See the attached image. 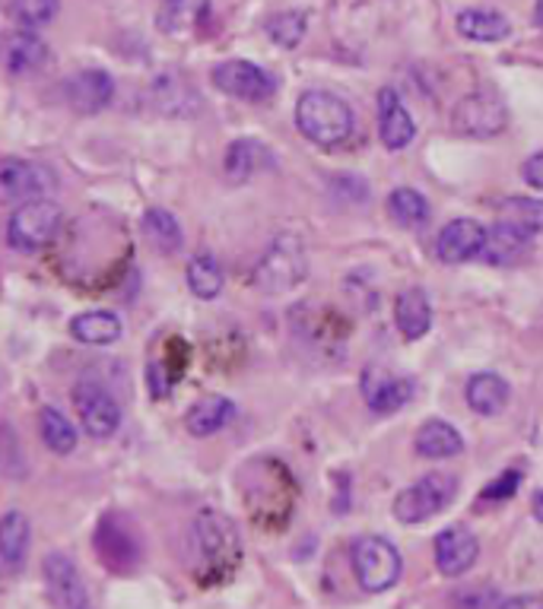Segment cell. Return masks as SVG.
I'll return each instance as SVG.
<instances>
[{
	"label": "cell",
	"instance_id": "obj_6",
	"mask_svg": "<svg viewBox=\"0 0 543 609\" xmlns=\"http://www.w3.org/2000/svg\"><path fill=\"white\" fill-rule=\"evenodd\" d=\"M211 80L219 93L242 102H264L277 93V80L252 61H223L213 68Z\"/></svg>",
	"mask_w": 543,
	"mask_h": 609
},
{
	"label": "cell",
	"instance_id": "obj_33",
	"mask_svg": "<svg viewBox=\"0 0 543 609\" xmlns=\"http://www.w3.org/2000/svg\"><path fill=\"white\" fill-rule=\"evenodd\" d=\"M502 219H512L531 233H541L543 229V200L534 197H509L502 204Z\"/></svg>",
	"mask_w": 543,
	"mask_h": 609
},
{
	"label": "cell",
	"instance_id": "obj_32",
	"mask_svg": "<svg viewBox=\"0 0 543 609\" xmlns=\"http://www.w3.org/2000/svg\"><path fill=\"white\" fill-rule=\"evenodd\" d=\"M61 0H10V17L23 29H39L58 17Z\"/></svg>",
	"mask_w": 543,
	"mask_h": 609
},
{
	"label": "cell",
	"instance_id": "obj_22",
	"mask_svg": "<svg viewBox=\"0 0 543 609\" xmlns=\"http://www.w3.org/2000/svg\"><path fill=\"white\" fill-rule=\"evenodd\" d=\"M509 400H512V391H509L505 378L483 372V375H473L468 381V403L480 416H499L509 406Z\"/></svg>",
	"mask_w": 543,
	"mask_h": 609
},
{
	"label": "cell",
	"instance_id": "obj_18",
	"mask_svg": "<svg viewBox=\"0 0 543 609\" xmlns=\"http://www.w3.org/2000/svg\"><path fill=\"white\" fill-rule=\"evenodd\" d=\"M48 61V45L32 32V29H17L7 39V51H3V64L10 76H29V73L42 71Z\"/></svg>",
	"mask_w": 543,
	"mask_h": 609
},
{
	"label": "cell",
	"instance_id": "obj_27",
	"mask_svg": "<svg viewBox=\"0 0 543 609\" xmlns=\"http://www.w3.org/2000/svg\"><path fill=\"white\" fill-rule=\"evenodd\" d=\"M121 321L112 311H86L71 321V333L86 347H109L121 337Z\"/></svg>",
	"mask_w": 543,
	"mask_h": 609
},
{
	"label": "cell",
	"instance_id": "obj_9",
	"mask_svg": "<svg viewBox=\"0 0 543 609\" xmlns=\"http://www.w3.org/2000/svg\"><path fill=\"white\" fill-rule=\"evenodd\" d=\"M95 553L112 571L124 575V571H134L137 562H141V539L134 537V530L127 527L124 517L109 515L105 520H99Z\"/></svg>",
	"mask_w": 543,
	"mask_h": 609
},
{
	"label": "cell",
	"instance_id": "obj_26",
	"mask_svg": "<svg viewBox=\"0 0 543 609\" xmlns=\"http://www.w3.org/2000/svg\"><path fill=\"white\" fill-rule=\"evenodd\" d=\"M454 25L471 42H502L512 32V23L496 10H464V13H458Z\"/></svg>",
	"mask_w": 543,
	"mask_h": 609
},
{
	"label": "cell",
	"instance_id": "obj_14",
	"mask_svg": "<svg viewBox=\"0 0 543 609\" xmlns=\"http://www.w3.org/2000/svg\"><path fill=\"white\" fill-rule=\"evenodd\" d=\"M486 233L490 229H483L477 219H454L439 233L436 255L442 264H464V260L480 258L486 245Z\"/></svg>",
	"mask_w": 543,
	"mask_h": 609
},
{
	"label": "cell",
	"instance_id": "obj_1",
	"mask_svg": "<svg viewBox=\"0 0 543 609\" xmlns=\"http://www.w3.org/2000/svg\"><path fill=\"white\" fill-rule=\"evenodd\" d=\"M296 124L318 146H337L354 134V112L344 99L325 93V90H311L299 99L296 105Z\"/></svg>",
	"mask_w": 543,
	"mask_h": 609
},
{
	"label": "cell",
	"instance_id": "obj_25",
	"mask_svg": "<svg viewBox=\"0 0 543 609\" xmlns=\"http://www.w3.org/2000/svg\"><path fill=\"white\" fill-rule=\"evenodd\" d=\"M461 451H464V438L451 422L429 420L417 432V454H423V457L439 461V457H454Z\"/></svg>",
	"mask_w": 543,
	"mask_h": 609
},
{
	"label": "cell",
	"instance_id": "obj_38",
	"mask_svg": "<svg viewBox=\"0 0 543 609\" xmlns=\"http://www.w3.org/2000/svg\"><path fill=\"white\" fill-rule=\"evenodd\" d=\"M496 609H543V593H521L512 600H502Z\"/></svg>",
	"mask_w": 543,
	"mask_h": 609
},
{
	"label": "cell",
	"instance_id": "obj_30",
	"mask_svg": "<svg viewBox=\"0 0 543 609\" xmlns=\"http://www.w3.org/2000/svg\"><path fill=\"white\" fill-rule=\"evenodd\" d=\"M39 429H42V442H45L54 454H71L73 447H76V429H73V422L68 420L61 410L45 406V410L39 413Z\"/></svg>",
	"mask_w": 543,
	"mask_h": 609
},
{
	"label": "cell",
	"instance_id": "obj_11",
	"mask_svg": "<svg viewBox=\"0 0 543 609\" xmlns=\"http://www.w3.org/2000/svg\"><path fill=\"white\" fill-rule=\"evenodd\" d=\"M359 388H362V398L366 403L376 410V413H398L401 406H407L417 388L413 381L398 378L391 369H381V365H366L362 378H359Z\"/></svg>",
	"mask_w": 543,
	"mask_h": 609
},
{
	"label": "cell",
	"instance_id": "obj_3",
	"mask_svg": "<svg viewBox=\"0 0 543 609\" xmlns=\"http://www.w3.org/2000/svg\"><path fill=\"white\" fill-rule=\"evenodd\" d=\"M61 207L51 200H25L7 223V238L17 251H42L61 233Z\"/></svg>",
	"mask_w": 543,
	"mask_h": 609
},
{
	"label": "cell",
	"instance_id": "obj_24",
	"mask_svg": "<svg viewBox=\"0 0 543 609\" xmlns=\"http://www.w3.org/2000/svg\"><path fill=\"white\" fill-rule=\"evenodd\" d=\"M395 318H398V328L407 340H420L432 324V308H429L423 289H417V286L403 289L395 302Z\"/></svg>",
	"mask_w": 543,
	"mask_h": 609
},
{
	"label": "cell",
	"instance_id": "obj_34",
	"mask_svg": "<svg viewBox=\"0 0 543 609\" xmlns=\"http://www.w3.org/2000/svg\"><path fill=\"white\" fill-rule=\"evenodd\" d=\"M267 32H270V39H274L277 45L296 48L303 42V35H306V17L296 13V10H286V13L274 17V20L267 23Z\"/></svg>",
	"mask_w": 543,
	"mask_h": 609
},
{
	"label": "cell",
	"instance_id": "obj_40",
	"mask_svg": "<svg viewBox=\"0 0 543 609\" xmlns=\"http://www.w3.org/2000/svg\"><path fill=\"white\" fill-rule=\"evenodd\" d=\"M534 23L543 29V0H537V7H534Z\"/></svg>",
	"mask_w": 543,
	"mask_h": 609
},
{
	"label": "cell",
	"instance_id": "obj_5",
	"mask_svg": "<svg viewBox=\"0 0 543 609\" xmlns=\"http://www.w3.org/2000/svg\"><path fill=\"white\" fill-rule=\"evenodd\" d=\"M306 273L308 258L303 241H299L296 235H280V238L270 245V251L260 258L255 280H258L260 289H267V292H280V289H293L296 282H303Z\"/></svg>",
	"mask_w": 543,
	"mask_h": 609
},
{
	"label": "cell",
	"instance_id": "obj_12",
	"mask_svg": "<svg viewBox=\"0 0 543 609\" xmlns=\"http://www.w3.org/2000/svg\"><path fill=\"white\" fill-rule=\"evenodd\" d=\"M197 546H201V556L207 559L211 565H233L238 559V534L233 527V520L207 508L204 515L197 517Z\"/></svg>",
	"mask_w": 543,
	"mask_h": 609
},
{
	"label": "cell",
	"instance_id": "obj_36",
	"mask_svg": "<svg viewBox=\"0 0 543 609\" xmlns=\"http://www.w3.org/2000/svg\"><path fill=\"white\" fill-rule=\"evenodd\" d=\"M521 175H524V182H527L531 188L543 190V153H534L527 163L521 165Z\"/></svg>",
	"mask_w": 543,
	"mask_h": 609
},
{
	"label": "cell",
	"instance_id": "obj_23",
	"mask_svg": "<svg viewBox=\"0 0 543 609\" xmlns=\"http://www.w3.org/2000/svg\"><path fill=\"white\" fill-rule=\"evenodd\" d=\"M236 416V406H233V400L226 398H216V394H207V398H201L194 406L188 410V416H185V425H188L191 435H197V438H207L213 432H219L226 422Z\"/></svg>",
	"mask_w": 543,
	"mask_h": 609
},
{
	"label": "cell",
	"instance_id": "obj_37",
	"mask_svg": "<svg viewBox=\"0 0 543 609\" xmlns=\"http://www.w3.org/2000/svg\"><path fill=\"white\" fill-rule=\"evenodd\" d=\"M150 394L153 398H166L168 394V375L163 372V362L150 365Z\"/></svg>",
	"mask_w": 543,
	"mask_h": 609
},
{
	"label": "cell",
	"instance_id": "obj_39",
	"mask_svg": "<svg viewBox=\"0 0 543 609\" xmlns=\"http://www.w3.org/2000/svg\"><path fill=\"white\" fill-rule=\"evenodd\" d=\"M531 508H534V517H537V520L543 524V489H537V493H534V502H531Z\"/></svg>",
	"mask_w": 543,
	"mask_h": 609
},
{
	"label": "cell",
	"instance_id": "obj_4",
	"mask_svg": "<svg viewBox=\"0 0 543 609\" xmlns=\"http://www.w3.org/2000/svg\"><path fill=\"white\" fill-rule=\"evenodd\" d=\"M458 493V483L449 473H426L423 479H417L413 486H407L395 498V517L401 524H423L439 512H445L451 498Z\"/></svg>",
	"mask_w": 543,
	"mask_h": 609
},
{
	"label": "cell",
	"instance_id": "obj_35",
	"mask_svg": "<svg viewBox=\"0 0 543 609\" xmlns=\"http://www.w3.org/2000/svg\"><path fill=\"white\" fill-rule=\"evenodd\" d=\"M521 483V473L519 469H512V473H502L496 483L483 493V498H505V495H515Z\"/></svg>",
	"mask_w": 543,
	"mask_h": 609
},
{
	"label": "cell",
	"instance_id": "obj_2",
	"mask_svg": "<svg viewBox=\"0 0 543 609\" xmlns=\"http://www.w3.org/2000/svg\"><path fill=\"white\" fill-rule=\"evenodd\" d=\"M354 571L362 590L369 593L391 590L401 578V553L391 539L366 534L354 543Z\"/></svg>",
	"mask_w": 543,
	"mask_h": 609
},
{
	"label": "cell",
	"instance_id": "obj_16",
	"mask_svg": "<svg viewBox=\"0 0 543 609\" xmlns=\"http://www.w3.org/2000/svg\"><path fill=\"white\" fill-rule=\"evenodd\" d=\"M378 137L388 149H403L417 137V124H413L407 105L401 102V95L395 93L391 86H385L378 93Z\"/></svg>",
	"mask_w": 543,
	"mask_h": 609
},
{
	"label": "cell",
	"instance_id": "obj_21",
	"mask_svg": "<svg viewBox=\"0 0 543 609\" xmlns=\"http://www.w3.org/2000/svg\"><path fill=\"white\" fill-rule=\"evenodd\" d=\"M274 168V153L258 141H236L226 149V175L233 182H252L258 172Z\"/></svg>",
	"mask_w": 543,
	"mask_h": 609
},
{
	"label": "cell",
	"instance_id": "obj_29",
	"mask_svg": "<svg viewBox=\"0 0 543 609\" xmlns=\"http://www.w3.org/2000/svg\"><path fill=\"white\" fill-rule=\"evenodd\" d=\"M223 282H226L223 267H219V260L213 258V255H197V258H191L188 286L197 299H216V296L223 292Z\"/></svg>",
	"mask_w": 543,
	"mask_h": 609
},
{
	"label": "cell",
	"instance_id": "obj_8",
	"mask_svg": "<svg viewBox=\"0 0 543 609\" xmlns=\"http://www.w3.org/2000/svg\"><path fill=\"white\" fill-rule=\"evenodd\" d=\"M73 406L83 420V429L93 435V438H109L115 435L121 425V406L119 400L112 398L105 388H99L95 381H80L73 388Z\"/></svg>",
	"mask_w": 543,
	"mask_h": 609
},
{
	"label": "cell",
	"instance_id": "obj_7",
	"mask_svg": "<svg viewBox=\"0 0 543 609\" xmlns=\"http://www.w3.org/2000/svg\"><path fill=\"white\" fill-rule=\"evenodd\" d=\"M54 172L32 159H3L0 163V194L10 204H25V200H42L54 190Z\"/></svg>",
	"mask_w": 543,
	"mask_h": 609
},
{
	"label": "cell",
	"instance_id": "obj_28",
	"mask_svg": "<svg viewBox=\"0 0 543 609\" xmlns=\"http://www.w3.org/2000/svg\"><path fill=\"white\" fill-rule=\"evenodd\" d=\"M143 235L146 241L160 251V255H175L182 248V226L178 219L163 207L143 213Z\"/></svg>",
	"mask_w": 543,
	"mask_h": 609
},
{
	"label": "cell",
	"instance_id": "obj_15",
	"mask_svg": "<svg viewBox=\"0 0 543 609\" xmlns=\"http://www.w3.org/2000/svg\"><path fill=\"white\" fill-rule=\"evenodd\" d=\"M477 556H480V539L473 537L468 527L454 524L436 537V565L445 578H458V575L471 571Z\"/></svg>",
	"mask_w": 543,
	"mask_h": 609
},
{
	"label": "cell",
	"instance_id": "obj_13",
	"mask_svg": "<svg viewBox=\"0 0 543 609\" xmlns=\"http://www.w3.org/2000/svg\"><path fill=\"white\" fill-rule=\"evenodd\" d=\"M45 581L51 600L58 609H93L86 585L76 571V565L64 556V553H51L45 556Z\"/></svg>",
	"mask_w": 543,
	"mask_h": 609
},
{
	"label": "cell",
	"instance_id": "obj_17",
	"mask_svg": "<svg viewBox=\"0 0 543 609\" xmlns=\"http://www.w3.org/2000/svg\"><path fill=\"white\" fill-rule=\"evenodd\" d=\"M64 93H68V102H71L73 112L93 115V112H102L112 102L115 80L105 71H80L68 80Z\"/></svg>",
	"mask_w": 543,
	"mask_h": 609
},
{
	"label": "cell",
	"instance_id": "obj_31",
	"mask_svg": "<svg viewBox=\"0 0 543 609\" xmlns=\"http://www.w3.org/2000/svg\"><path fill=\"white\" fill-rule=\"evenodd\" d=\"M388 210L395 216V223H401V226H420L429 219V200L420 190L398 188L388 197Z\"/></svg>",
	"mask_w": 543,
	"mask_h": 609
},
{
	"label": "cell",
	"instance_id": "obj_10",
	"mask_svg": "<svg viewBox=\"0 0 543 609\" xmlns=\"http://www.w3.org/2000/svg\"><path fill=\"white\" fill-rule=\"evenodd\" d=\"M509 124V112L493 93L464 95L454 109V131L468 137H496Z\"/></svg>",
	"mask_w": 543,
	"mask_h": 609
},
{
	"label": "cell",
	"instance_id": "obj_19",
	"mask_svg": "<svg viewBox=\"0 0 543 609\" xmlns=\"http://www.w3.org/2000/svg\"><path fill=\"white\" fill-rule=\"evenodd\" d=\"M534 235L531 229H524L519 223H512V219H499L496 226L486 233V245H483V255L480 258L486 260V264H509V260H515L519 255L527 251V245L534 241Z\"/></svg>",
	"mask_w": 543,
	"mask_h": 609
},
{
	"label": "cell",
	"instance_id": "obj_20",
	"mask_svg": "<svg viewBox=\"0 0 543 609\" xmlns=\"http://www.w3.org/2000/svg\"><path fill=\"white\" fill-rule=\"evenodd\" d=\"M29 520H25L23 512H7L3 520H0V559H3V568L7 575H17L23 568L25 556H29Z\"/></svg>",
	"mask_w": 543,
	"mask_h": 609
}]
</instances>
